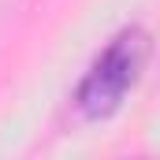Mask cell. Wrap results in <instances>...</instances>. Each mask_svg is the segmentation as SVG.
I'll use <instances>...</instances> for the list:
<instances>
[{"mask_svg": "<svg viewBox=\"0 0 160 160\" xmlns=\"http://www.w3.org/2000/svg\"><path fill=\"white\" fill-rule=\"evenodd\" d=\"M149 52H153V38L142 26H127L108 41L93 56L89 71L82 75L78 89H75V108L82 119L97 123L116 116L127 101V93L138 86L145 63H149Z\"/></svg>", "mask_w": 160, "mask_h": 160, "instance_id": "1", "label": "cell"}]
</instances>
